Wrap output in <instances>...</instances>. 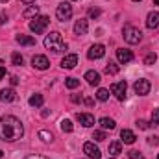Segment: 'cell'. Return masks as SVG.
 <instances>
[{
	"mask_svg": "<svg viewBox=\"0 0 159 159\" xmlns=\"http://www.w3.org/2000/svg\"><path fill=\"white\" fill-rule=\"evenodd\" d=\"M24 135V126L22 122L13 117V115H6V117H0V139L6 143H13V141H19L20 137Z\"/></svg>",
	"mask_w": 159,
	"mask_h": 159,
	"instance_id": "1",
	"label": "cell"
},
{
	"mask_svg": "<svg viewBox=\"0 0 159 159\" xmlns=\"http://www.w3.org/2000/svg\"><path fill=\"white\" fill-rule=\"evenodd\" d=\"M44 46H46L48 50L56 52V54L67 50V43H65V39L61 37L59 32H50V34L46 35V39H44Z\"/></svg>",
	"mask_w": 159,
	"mask_h": 159,
	"instance_id": "2",
	"label": "cell"
},
{
	"mask_svg": "<svg viewBox=\"0 0 159 159\" xmlns=\"http://www.w3.org/2000/svg\"><path fill=\"white\" fill-rule=\"evenodd\" d=\"M122 34H124V41L128 44H137V43L143 41V32L139 28H133L131 24H126L124 30H122Z\"/></svg>",
	"mask_w": 159,
	"mask_h": 159,
	"instance_id": "3",
	"label": "cell"
},
{
	"mask_svg": "<svg viewBox=\"0 0 159 159\" xmlns=\"http://www.w3.org/2000/svg\"><path fill=\"white\" fill-rule=\"evenodd\" d=\"M48 24H50V19H48L46 15H41V17H35V19L30 20V30H32L34 34H43Z\"/></svg>",
	"mask_w": 159,
	"mask_h": 159,
	"instance_id": "4",
	"label": "cell"
},
{
	"mask_svg": "<svg viewBox=\"0 0 159 159\" xmlns=\"http://www.w3.org/2000/svg\"><path fill=\"white\" fill-rule=\"evenodd\" d=\"M56 17H57V20L67 22V20L72 17V6H70L69 2H61V4L57 6V9H56Z\"/></svg>",
	"mask_w": 159,
	"mask_h": 159,
	"instance_id": "5",
	"label": "cell"
},
{
	"mask_svg": "<svg viewBox=\"0 0 159 159\" xmlns=\"http://www.w3.org/2000/svg\"><path fill=\"white\" fill-rule=\"evenodd\" d=\"M83 154L89 159H100L102 157V152L98 146H94V143H85L83 144Z\"/></svg>",
	"mask_w": 159,
	"mask_h": 159,
	"instance_id": "6",
	"label": "cell"
},
{
	"mask_svg": "<svg viewBox=\"0 0 159 159\" xmlns=\"http://www.w3.org/2000/svg\"><path fill=\"white\" fill-rule=\"evenodd\" d=\"M150 81L148 80H144V78H141V80H137L135 83H133V89H135V93L139 94V96H144V94H148L150 93Z\"/></svg>",
	"mask_w": 159,
	"mask_h": 159,
	"instance_id": "7",
	"label": "cell"
},
{
	"mask_svg": "<svg viewBox=\"0 0 159 159\" xmlns=\"http://www.w3.org/2000/svg\"><path fill=\"white\" fill-rule=\"evenodd\" d=\"M32 65H34V69H37V70H46L48 67H50V61H48V57L46 56H34L32 57Z\"/></svg>",
	"mask_w": 159,
	"mask_h": 159,
	"instance_id": "8",
	"label": "cell"
},
{
	"mask_svg": "<svg viewBox=\"0 0 159 159\" xmlns=\"http://www.w3.org/2000/svg\"><path fill=\"white\" fill-rule=\"evenodd\" d=\"M126 89H128V83H126L124 80L111 85V93H113L119 100H124V98H126Z\"/></svg>",
	"mask_w": 159,
	"mask_h": 159,
	"instance_id": "9",
	"label": "cell"
},
{
	"mask_svg": "<svg viewBox=\"0 0 159 159\" xmlns=\"http://www.w3.org/2000/svg\"><path fill=\"white\" fill-rule=\"evenodd\" d=\"M104 56H106V46L104 44H93L89 48V52H87V57L89 59H100Z\"/></svg>",
	"mask_w": 159,
	"mask_h": 159,
	"instance_id": "10",
	"label": "cell"
},
{
	"mask_svg": "<svg viewBox=\"0 0 159 159\" xmlns=\"http://www.w3.org/2000/svg\"><path fill=\"white\" fill-rule=\"evenodd\" d=\"M76 65H78V56L76 54H69V56H65L61 59V67L63 69H74Z\"/></svg>",
	"mask_w": 159,
	"mask_h": 159,
	"instance_id": "11",
	"label": "cell"
},
{
	"mask_svg": "<svg viewBox=\"0 0 159 159\" xmlns=\"http://www.w3.org/2000/svg\"><path fill=\"white\" fill-rule=\"evenodd\" d=\"M117 59L120 63H129V61H133V54L128 48H119L117 50Z\"/></svg>",
	"mask_w": 159,
	"mask_h": 159,
	"instance_id": "12",
	"label": "cell"
},
{
	"mask_svg": "<svg viewBox=\"0 0 159 159\" xmlns=\"http://www.w3.org/2000/svg\"><path fill=\"white\" fill-rule=\"evenodd\" d=\"M76 119H78V122L81 124V126H85V128L94 126V117H93L91 113H78Z\"/></svg>",
	"mask_w": 159,
	"mask_h": 159,
	"instance_id": "13",
	"label": "cell"
},
{
	"mask_svg": "<svg viewBox=\"0 0 159 159\" xmlns=\"http://www.w3.org/2000/svg\"><path fill=\"white\" fill-rule=\"evenodd\" d=\"M146 26L150 30H156L159 28V11H150L148 17H146Z\"/></svg>",
	"mask_w": 159,
	"mask_h": 159,
	"instance_id": "14",
	"label": "cell"
},
{
	"mask_svg": "<svg viewBox=\"0 0 159 159\" xmlns=\"http://www.w3.org/2000/svg\"><path fill=\"white\" fill-rule=\"evenodd\" d=\"M87 30H89L87 19H80V20H76V24H74V34H76V35H85Z\"/></svg>",
	"mask_w": 159,
	"mask_h": 159,
	"instance_id": "15",
	"label": "cell"
},
{
	"mask_svg": "<svg viewBox=\"0 0 159 159\" xmlns=\"http://www.w3.org/2000/svg\"><path fill=\"white\" fill-rule=\"evenodd\" d=\"M120 139H122L124 144H133V143L137 141V137H135V133H133L131 129H122V131H120Z\"/></svg>",
	"mask_w": 159,
	"mask_h": 159,
	"instance_id": "16",
	"label": "cell"
},
{
	"mask_svg": "<svg viewBox=\"0 0 159 159\" xmlns=\"http://www.w3.org/2000/svg\"><path fill=\"white\" fill-rule=\"evenodd\" d=\"M15 98H17V94H15L13 89H2L0 91V100L2 102H13Z\"/></svg>",
	"mask_w": 159,
	"mask_h": 159,
	"instance_id": "17",
	"label": "cell"
},
{
	"mask_svg": "<svg viewBox=\"0 0 159 159\" xmlns=\"http://www.w3.org/2000/svg\"><path fill=\"white\" fill-rule=\"evenodd\" d=\"M85 80H87V83H91V85H98V83H100V72H96V70H87V72H85Z\"/></svg>",
	"mask_w": 159,
	"mask_h": 159,
	"instance_id": "18",
	"label": "cell"
},
{
	"mask_svg": "<svg viewBox=\"0 0 159 159\" xmlns=\"http://www.w3.org/2000/svg\"><path fill=\"white\" fill-rule=\"evenodd\" d=\"M15 41L19 43V44H26V46H34L35 44V37H30V35H24V34H19Z\"/></svg>",
	"mask_w": 159,
	"mask_h": 159,
	"instance_id": "19",
	"label": "cell"
},
{
	"mask_svg": "<svg viewBox=\"0 0 159 159\" xmlns=\"http://www.w3.org/2000/svg\"><path fill=\"white\" fill-rule=\"evenodd\" d=\"M37 15H39V7H37V6H30V7L24 9V13H22L24 19H35Z\"/></svg>",
	"mask_w": 159,
	"mask_h": 159,
	"instance_id": "20",
	"label": "cell"
},
{
	"mask_svg": "<svg viewBox=\"0 0 159 159\" xmlns=\"http://www.w3.org/2000/svg\"><path fill=\"white\" fill-rule=\"evenodd\" d=\"M109 154L115 157V156H119L122 154V144H120L119 141H113V143H109Z\"/></svg>",
	"mask_w": 159,
	"mask_h": 159,
	"instance_id": "21",
	"label": "cell"
},
{
	"mask_svg": "<svg viewBox=\"0 0 159 159\" xmlns=\"http://www.w3.org/2000/svg\"><path fill=\"white\" fill-rule=\"evenodd\" d=\"M28 102H30V106H32V107H41V106H43V102H44V98H43V94H32Z\"/></svg>",
	"mask_w": 159,
	"mask_h": 159,
	"instance_id": "22",
	"label": "cell"
},
{
	"mask_svg": "<svg viewBox=\"0 0 159 159\" xmlns=\"http://www.w3.org/2000/svg\"><path fill=\"white\" fill-rule=\"evenodd\" d=\"M120 67L115 63V61H109L107 65H106V74H109V76H115V74H119Z\"/></svg>",
	"mask_w": 159,
	"mask_h": 159,
	"instance_id": "23",
	"label": "cell"
},
{
	"mask_svg": "<svg viewBox=\"0 0 159 159\" xmlns=\"http://www.w3.org/2000/svg\"><path fill=\"white\" fill-rule=\"evenodd\" d=\"M100 126L104 129H113L115 128V120L109 119V117H104V119H100Z\"/></svg>",
	"mask_w": 159,
	"mask_h": 159,
	"instance_id": "24",
	"label": "cell"
},
{
	"mask_svg": "<svg viewBox=\"0 0 159 159\" xmlns=\"http://www.w3.org/2000/svg\"><path fill=\"white\" fill-rule=\"evenodd\" d=\"M96 98H98L100 102H107V100H109V91H107V89H98V91H96Z\"/></svg>",
	"mask_w": 159,
	"mask_h": 159,
	"instance_id": "25",
	"label": "cell"
},
{
	"mask_svg": "<svg viewBox=\"0 0 159 159\" xmlns=\"http://www.w3.org/2000/svg\"><path fill=\"white\" fill-rule=\"evenodd\" d=\"M61 129H63V131H65V133H70V131H72V129H74V126H72V122H70V120H61Z\"/></svg>",
	"mask_w": 159,
	"mask_h": 159,
	"instance_id": "26",
	"label": "cell"
},
{
	"mask_svg": "<svg viewBox=\"0 0 159 159\" xmlns=\"http://www.w3.org/2000/svg\"><path fill=\"white\" fill-rule=\"evenodd\" d=\"M39 137L44 141V143H52V139H54V135H52L50 131H46V129H41V131H39Z\"/></svg>",
	"mask_w": 159,
	"mask_h": 159,
	"instance_id": "27",
	"label": "cell"
},
{
	"mask_svg": "<svg viewBox=\"0 0 159 159\" xmlns=\"http://www.w3.org/2000/svg\"><path fill=\"white\" fill-rule=\"evenodd\" d=\"M65 85H67V89H76V87H80V80L67 78V80H65Z\"/></svg>",
	"mask_w": 159,
	"mask_h": 159,
	"instance_id": "28",
	"label": "cell"
},
{
	"mask_svg": "<svg viewBox=\"0 0 159 159\" xmlns=\"http://www.w3.org/2000/svg\"><path fill=\"white\" fill-rule=\"evenodd\" d=\"M11 61H13V65H17V67H20L24 59H22V56H20L19 52H13V54H11Z\"/></svg>",
	"mask_w": 159,
	"mask_h": 159,
	"instance_id": "29",
	"label": "cell"
},
{
	"mask_svg": "<svg viewBox=\"0 0 159 159\" xmlns=\"http://www.w3.org/2000/svg\"><path fill=\"white\" fill-rule=\"evenodd\" d=\"M157 61V56L154 54V52H150V54H146V57H144V65H154Z\"/></svg>",
	"mask_w": 159,
	"mask_h": 159,
	"instance_id": "30",
	"label": "cell"
},
{
	"mask_svg": "<svg viewBox=\"0 0 159 159\" xmlns=\"http://www.w3.org/2000/svg\"><path fill=\"white\" fill-rule=\"evenodd\" d=\"M93 139H94V141H106V131L96 129V131L93 133Z\"/></svg>",
	"mask_w": 159,
	"mask_h": 159,
	"instance_id": "31",
	"label": "cell"
},
{
	"mask_svg": "<svg viewBox=\"0 0 159 159\" xmlns=\"http://www.w3.org/2000/svg\"><path fill=\"white\" fill-rule=\"evenodd\" d=\"M152 124H154V126H159V109H154V111H152Z\"/></svg>",
	"mask_w": 159,
	"mask_h": 159,
	"instance_id": "32",
	"label": "cell"
},
{
	"mask_svg": "<svg viewBox=\"0 0 159 159\" xmlns=\"http://www.w3.org/2000/svg\"><path fill=\"white\" fill-rule=\"evenodd\" d=\"M89 17H91V19H98V17H100V9H98V7H91V9H89Z\"/></svg>",
	"mask_w": 159,
	"mask_h": 159,
	"instance_id": "33",
	"label": "cell"
},
{
	"mask_svg": "<svg viewBox=\"0 0 159 159\" xmlns=\"http://www.w3.org/2000/svg\"><path fill=\"white\" fill-rule=\"evenodd\" d=\"M128 156H129V159H143V154H141V152H137V150H131Z\"/></svg>",
	"mask_w": 159,
	"mask_h": 159,
	"instance_id": "34",
	"label": "cell"
},
{
	"mask_svg": "<svg viewBox=\"0 0 159 159\" xmlns=\"http://www.w3.org/2000/svg\"><path fill=\"white\" fill-rule=\"evenodd\" d=\"M148 126H150V124H148L146 120H137V128H139V129H148Z\"/></svg>",
	"mask_w": 159,
	"mask_h": 159,
	"instance_id": "35",
	"label": "cell"
},
{
	"mask_svg": "<svg viewBox=\"0 0 159 159\" xmlns=\"http://www.w3.org/2000/svg\"><path fill=\"white\" fill-rule=\"evenodd\" d=\"M148 144H150V146H156V144H159V137H156V135L148 137Z\"/></svg>",
	"mask_w": 159,
	"mask_h": 159,
	"instance_id": "36",
	"label": "cell"
},
{
	"mask_svg": "<svg viewBox=\"0 0 159 159\" xmlns=\"http://www.w3.org/2000/svg\"><path fill=\"white\" fill-rule=\"evenodd\" d=\"M70 100H72L74 104H81V102H83V98H81V96H78V94H72V96H70Z\"/></svg>",
	"mask_w": 159,
	"mask_h": 159,
	"instance_id": "37",
	"label": "cell"
},
{
	"mask_svg": "<svg viewBox=\"0 0 159 159\" xmlns=\"http://www.w3.org/2000/svg\"><path fill=\"white\" fill-rule=\"evenodd\" d=\"M24 159H48V157H44V156H37V154H30V156H26Z\"/></svg>",
	"mask_w": 159,
	"mask_h": 159,
	"instance_id": "38",
	"label": "cell"
},
{
	"mask_svg": "<svg viewBox=\"0 0 159 159\" xmlns=\"http://www.w3.org/2000/svg\"><path fill=\"white\" fill-rule=\"evenodd\" d=\"M4 76H6V67H2V65H0V80L4 78Z\"/></svg>",
	"mask_w": 159,
	"mask_h": 159,
	"instance_id": "39",
	"label": "cell"
},
{
	"mask_svg": "<svg viewBox=\"0 0 159 159\" xmlns=\"http://www.w3.org/2000/svg\"><path fill=\"white\" fill-rule=\"evenodd\" d=\"M9 81H11V85H17V83H19V78H17V76H11Z\"/></svg>",
	"mask_w": 159,
	"mask_h": 159,
	"instance_id": "40",
	"label": "cell"
},
{
	"mask_svg": "<svg viewBox=\"0 0 159 159\" xmlns=\"http://www.w3.org/2000/svg\"><path fill=\"white\" fill-rule=\"evenodd\" d=\"M85 104H87V106H93V104H94V100H93V98H85Z\"/></svg>",
	"mask_w": 159,
	"mask_h": 159,
	"instance_id": "41",
	"label": "cell"
},
{
	"mask_svg": "<svg viewBox=\"0 0 159 159\" xmlns=\"http://www.w3.org/2000/svg\"><path fill=\"white\" fill-rule=\"evenodd\" d=\"M6 20H7V17H6V15H0V26H2Z\"/></svg>",
	"mask_w": 159,
	"mask_h": 159,
	"instance_id": "42",
	"label": "cell"
},
{
	"mask_svg": "<svg viewBox=\"0 0 159 159\" xmlns=\"http://www.w3.org/2000/svg\"><path fill=\"white\" fill-rule=\"evenodd\" d=\"M22 2H24V4H34L35 0H22Z\"/></svg>",
	"mask_w": 159,
	"mask_h": 159,
	"instance_id": "43",
	"label": "cell"
},
{
	"mask_svg": "<svg viewBox=\"0 0 159 159\" xmlns=\"http://www.w3.org/2000/svg\"><path fill=\"white\" fill-rule=\"evenodd\" d=\"M154 4H156V6H159V0H154Z\"/></svg>",
	"mask_w": 159,
	"mask_h": 159,
	"instance_id": "44",
	"label": "cell"
},
{
	"mask_svg": "<svg viewBox=\"0 0 159 159\" xmlns=\"http://www.w3.org/2000/svg\"><path fill=\"white\" fill-rule=\"evenodd\" d=\"M2 156H4V152H2V150H0V157H2Z\"/></svg>",
	"mask_w": 159,
	"mask_h": 159,
	"instance_id": "45",
	"label": "cell"
},
{
	"mask_svg": "<svg viewBox=\"0 0 159 159\" xmlns=\"http://www.w3.org/2000/svg\"><path fill=\"white\" fill-rule=\"evenodd\" d=\"M0 2H9V0H0Z\"/></svg>",
	"mask_w": 159,
	"mask_h": 159,
	"instance_id": "46",
	"label": "cell"
},
{
	"mask_svg": "<svg viewBox=\"0 0 159 159\" xmlns=\"http://www.w3.org/2000/svg\"><path fill=\"white\" fill-rule=\"evenodd\" d=\"M133 2H141V0H133Z\"/></svg>",
	"mask_w": 159,
	"mask_h": 159,
	"instance_id": "47",
	"label": "cell"
},
{
	"mask_svg": "<svg viewBox=\"0 0 159 159\" xmlns=\"http://www.w3.org/2000/svg\"><path fill=\"white\" fill-rule=\"evenodd\" d=\"M157 159H159V154H157Z\"/></svg>",
	"mask_w": 159,
	"mask_h": 159,
	"instance_id": "48",
	"label": "cell"
},
{
	"mask_svg": "<svg viewBox=\"0 0 159 159\" xmlns=\"http://www.w3.org/2000/svg\"><path fill=\"white\" fill-rule=\"evenodd\" d=\"M111 159H115V157H111Z\"/></svg>",
	"mask_w": 159,
	"mask_h": 159,
	"instance_id": "49",
	"label": "cell"
}]
</instances>
